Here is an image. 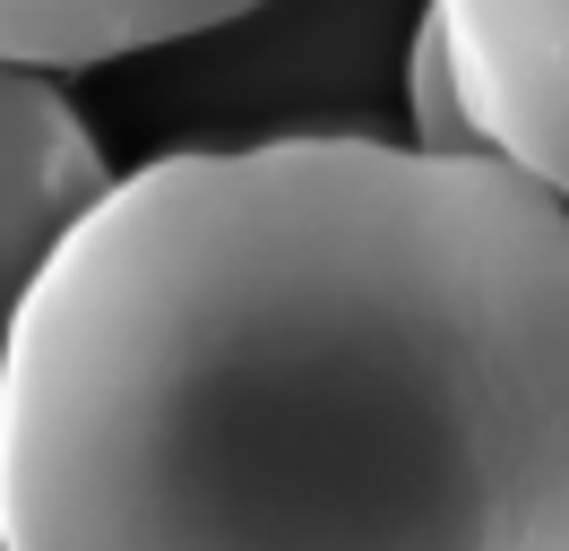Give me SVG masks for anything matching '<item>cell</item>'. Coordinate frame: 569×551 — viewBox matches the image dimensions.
<instances>
[{
    "instance_id": "cell-1",
    "label": "cell",
    "mask_w": 569,
    "mask_h": 551,
    "mask_svg": "<svg viewBox=\"0 0 569 551\" xmlns=\"http://www.w3.org/2000/svg\"><path fill=\"white\" fill-rule=\"evenodd\" d=\"M0 551H569V199L355 130L112 172L9 337Z\"/></svg>"
},
{
    "instance_id": "cell-2",
    "label": "cell",
    "mask_w": 569,
    "mask_h": 551,
    "mask_svg": "<svg viewBox=\"0 0 569 551\" xmlns=\"http://www.w3.org/2000/svg\"><path fill=\"white\" fill-rule=\"evenodd\" d=\"M104 190L112 164L87 112L61 96V78L0 61V388H9V337H18V310L36 293L43 259Z\"/></svg>"
},
{
    "instance_id": "cell-3",
    "label": "cell",
    "mask_w": 569,
    "mask_h": 551,
    "mask_svg": "<svg viewBox=\"0 0 569 551\" xmlns=\"http://www.w3.org/2000/svg\"><path fill=\"white\" fill-rule=\"evenodd\" d=\"M483 147L569 199V0H431Z\"/></svg>"
},
{
    "instance_id": "cell-4",
    "label": "cell",
    "mask_w": 569,
    "mask_h": 551,
    "mask_svg": "<svg viewBox=\"0 0 569 551\" xmlns=\"http://www.w3.org/2000/svg\"><path fill=\"white\" fill-rule=\"evenodd\" d=\"M250 9L259 0H0V61L70 78V69H104L156 43H190Z\"/></svg>"
},
{
    "instance_id": "cell-5",
    "label": "cell",
    "mask_w": 569,
    "mask_h": 551,
    "mask_svg": "<svg viewBox=\"0 0 569 551\" xmlns=\"http://www.w3.org/2000/svg\"><path fill=\"white\" fill-rule=\"evenodd\" d=\"M406 130L431 156H500V147H483V121H475L458 52H449V27L431 9H423V27H415V43H406Z\"/></svg>"
}]
</instances>
